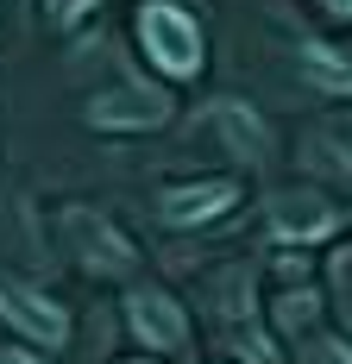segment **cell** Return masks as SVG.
<instances>
[{
    "instance_id": "277c9868",
    "label": "cell",
    "mask_w": 352,
    "mask_h": 364,
    "mask_svg": "<svg viewBox=\"0 0 352 364\" xmlns=\"http://www.w3.org/2000/svg\"><path fill=\"white\" fill-rule=\"evenodd\" d=\"M126 321H133V333H139L151 352H182V346H189V321H182V308H176L170 295H157V289H133Z\"/></svg>"
},
{
    "instance_id": "9c48e42d",
    "label": "cell",
    "mask_w": 352,
    "mask_h": 364,
    "mask_svg": "<svg viewBox=\"0 0 352 364\" xmlns=\"http://www.w3.org/2000/svg\"><path fill=\"white\" fill-rule=\"evenodd\" d=\"M302 70L315 75L321 88H333V95H346V88H352V63H340V57H333V44H309Z\"/></svg>"
},
{
    "instance_id": "ba28073f",
    "label": "cell",
    "mask_w": 352,
    "mask_h": 364,
    "mask_svg": "<svg viewBox=\"0 0 352 364\" xmlns=\"http://www.w3.org/2000/svg\"><path fill=\"white\" fill-rule=\"evenodd\" d=\"M88 119L95 126H113V132H126V126H164L170 119V101L164 95H145V88H120V95L88 101Z\"/></svg>"
},
{
    "instance_id": "8992f818",
    "label": "cell",
    "mask_w": 352,
    "mask_h": 364,
    "mask_svg": "<svg viewBox=\"0 0 352 364\" xmlns=\"http://www.w3.org/2000/svg\"><path fill=\"white\" fill-rule=\"evenodd\" d=\"M208 126L220 132V145L233 151L239 164H258V157L271 151V132H264V119H258L246 101H214V107H208Z\"/></svg>"
},
{
    "instance_id": "5b68a950",
    "label": "cell",
    "mask_w": 352,
    "mask_h": 364,
    "mask_svg": "<svg viewBox=\"0 0 352 364\" xmlns=\"http://www.w3.org/2000/svg\"><path fill=\"white\" fill-rule=\"evenodd\" d=\"M271 232L289 239V245H315L333 232V208L321 195H277L271 201Z\"/></svg>"
},
{
    "instance_id": "3957f363",
    "label": "cell",
    "mask_w": 352,
    "mask_h": 364,
    "mask_svg": "<svg viewBox=\"0 0 352 364\" xmlns=\"http://www.w3.org/2000/svg\"><path fill=\"white\" fill-rule=\"evenodd\" d=\"M0 321L19 327L32 346H63V339H70V314H63L51 295L26 289V283H0Z\"/></svg>"
},
{
    "instance_id": "7c38bea8",
    "label": "cell",
    "mask_w": 352,
    "mask_h": 364,
    "mask_svg": "<svg viewBox=\"0 0 352 364\" xmlns=\"http://www.w3.org/2000/svg\"><path fill=\"white\" fill-rule=\"evenodd\" d=\"M0 364H38L32 352H0Z\"/></svg>"
},
{
    "instance_id": "8fae6325",
    "label": "cell",
    "mask_w": 352,
    "mask_h": 364,
    "mask_svg": "<svg viewBox=\"0 0 352 364\" xmlns=\"http://www.w3.org/2000/svg\"><path fill=\"white\" fill-rule=\"evenodd\" d=\"M309 364H352V352H346V346H321Z\"/></svg>"
},
{
    "instance_id": "52a82bcc",
    "label": "cell",
    "mask_w": 352,
    "mask_h": 364,
    "mask_svg": "<svg viewBox=\"0 0 352 364\" xmlns=\"http://www.w3.org/2000/svg\"><path fill=\"white\" fill-rule=\"evenodd\" d=\"M239 201V182H189L164 195V226H202V220L227 214Z\"/></svg>"
},
{
    "instance_id": "7a4b0ae2",
    "label": "cell",
    "mask_w": 352,
    "mask_h": 364,
    "mask_svg": "<svg viewBox=\"0 0 352 364\" xmlns=\"http://www.w3.org/2000/svg\"><path fill=\"white\" fill-rule=\"evenodd\" d=\"M63 245L76 252V264H88V270H101V277H126L133 270V245H126V232H113L101 214H88V208H70L63 214Z\"/></svg>"
},
{
    "instance_id": "6da1fadb",
    "label": "cell",
    "mask_w": 352,
    "mask_h": 364,
    "mask_svg": "<svg viewBox=\"0 0 352 364\" xmlns=\"http://www.w3.org/2000/svg\"><path fill=\"white\" fill-rule=\"evenodd\" d=\"M139 44H145V57L164 75H176V82L202 70V26L176 0H145L139 6Z\"/></svg>"
},
{
    "instance_id": "30bf717a",
    "label": "cell",
    "mask_w": 352,
    "mask_h": 364,
    "mask_svg": "<svg viewBox=\"0 0 352 364\" xmlns=\"http://www.w3.org/2000/svg\"><path fill=\"white\" fill-rule=\"evenodd\" d=\"M95 6H101V0H44V19L70 32V26H82V19L95 13Z\"/></svg>"
},
{
    "instance_id": "4fadbf2b",
    "label": "cell",
    "mask_w": 352,
    "mask_h": 364,
    "mask_svg": "<svg viewBox=\"0 0 352 364\" xmlns=\"http://www.w3.org/2000/svg\"><path fill=\"white\" fill-rule=\"evenodd\" d=\"M327 6H333V13H352V0H327Z\"/></svg>"
}]
</instances>
